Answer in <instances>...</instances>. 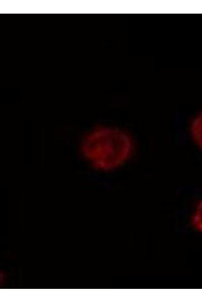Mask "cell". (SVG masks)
Here are the masks:
<instances>
[{
  "label": "cell",
  "mask_w": 202,
  "mask_h": 303,
  "mask_svg": "<svg viewBox=\"0 0 202 303\" xmlns=\"http://www.w3.org/2000/svg\"><path fill=\"white\" fill-rule=\"evenodd\" d=\"M134 150L132 136L126 130L115 127L98 126L83 138L80 151L97 170H114L126 163Z\"/></svg>",
  "instance_id": "cell-1"
},
{
  "label": "cell",
  "mask_w": 202,
  "mask_h": 303,
  "mask_svg": "<svg viewBox=\"0 0 202 303\" xmlns=\"http://www.w3.org/2000/svg\"><path fill=\"white\" fill-rule=\"evenodd\" d=\"M189 132L193 143L202 151V112L192 119L189 126Z\"/></svg>",
  "instance_id": "cell-2"
},
{
  "label": "cell",
  "mask_w": 202,
  "mask_h": 303,
  "mask_svg": "<svg viewBox=\"0 0 202 303\" xmlns=\"http://www.w3.org/2000/svg\"><path fill=\"white\" fill-rule=\"evenodd\" d=\"M192 223L196 229L202 232V198L197 203L194 209Z\"/></svg>",
  "instance_id": "cell-3"
}]
</instances>
